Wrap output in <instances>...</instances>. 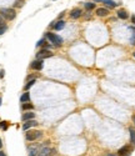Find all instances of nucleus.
<instances>
[{
  "label": "nucleus",
  "mask_w": 135,
  "mask_h": 156,
  "mask_svg": "<svg viewBox=\"0 0 135 156\" xmlns=\"http://www.w3.org/2000/svg\"><path fill=\"white\" fill-rule=\"evenodd\" d=\"M40 137H43V131H40V130H28L25 134V139L28 141H34Z\"/></svg>",
  "instance_id": "1"
},
{
  "label": "nucleus",
  "mask_w": 135,
  "mask_h": 156,
  "mask_svg": "<svg viewBox=\"0 0 135 156\" xmlns=\"http://www.w3.org/2000/svg\"><path fill=\"white\" fill-rule=\"evenodd\" d=\"M46 38L51 41V43L54 44L56 48H59L61 46V44H63V39L60 38L59 35H56V34H53V33H46Z\"/></svg>",
  "instance_id": "2"
},
{
  "label": "nucleus",
  "mask_w": 135,
  "mask_h": 156,
  "mask_svg": "<svg viewBox=\"0 0 135 156\" xmlns=\"http://www.w3.org/2000/svg\"><path fill=\"white\" fill-rule=\"evenodd\" d=\"M0 14L3 15V18L6 19V20H13L15 16H16V13H15L14 9H8V8L1 9L0 10Z\"/></svg>",
  "instance_id": "3"
},
{
  "label": "nucleus",
  "mask_w": 135,
  "mask_h": 156,
  "mask_svg": "<svg viewBox=\"0 0 135 156\" xmlns=\"http://www.w3.org/2000/svg\"><path fill=\"white\" fill-rule=\"evenodd\" d=\"M40 149H41L40 144H31L30 146H28V154L29 156H38Z\"/></svg>",
  "instance_id": "4"
},
{
  "label": "nucleus",
  "mask_w": 135,
  "mask_h": 156,
  "mask_svg": "<svg viewBox=\"0 0 135 156\" xmlns=\"http://www.w3.org/2000/svg\"><path fill=\"white\" fill-rule=\"evenodd\" d=\"M53 56V53L48 49H41L38 54H36V59L38 60H43V59H48V57Z\"/></svg>",
  "instance_id": "5"
},
{
  "label": "nucleus",
  "mask_w": 135,
  "mask_h": 156,
  "mask_svg": "<svg viewBox=\"0 0 135 156\" xmlns=\"http://www.w3.org/2000/svg\"><path fill=\"white\" fill-rule=\"evenodd\" d=\"M53 154H55V150L54 149H50L49 146H44V147L40 149L38 156H51Z\"/></svg>",
  "instance_id": "6"
},
{
  "label": "nucleus",
  "mask_w": 135,
  "mask_h": 156,
  "mask_svg": "<svg viewBox=\"0 0 135 156\" xmlns=\"http://www.w3.org/2000/svg\"><path fill=\"white\" fill-rule=\"evenodd\" d=\"M43 66H44V63H43V60H35V61H33L31 64H30V68L33 69V70H41L43 69Z\"/></svg>",
  "instance_id": "7"
},
{
  "label": "nucleus",
  "mask_w": 135,
  "mask_h": 156,
  "mask_svg": "<svg viewBox=\"0 0 135 156\" xmlns=\"http://www.w3.org/2000/svg\"><path fill=\"white\" fill-rule=\"evenodd\" d=\"M34 126H38V121H36V120H29V121H25V122H24V125H23V130H24V131H26V130L34 128Z\"/></svg>",
  "instance_id": "8"
},
{
  "label": "nucleus",
  "mask_w": 135,
  "mask_h": 156,
  "mask_svg": "<svg viewBox=\"0 0 135 156\" xmlns=\"http://www.w3.org/2000/svg\"><path fill=\"white\" fill-rule=\"evenodd\" d=\"M131 152V149L129 146H124L118 151V156H129Z\"/></svg>",
  "instance_id": "9"
},
{
  "label": "nucleus",
  "mask_w": 135,
  "mask_h": 156,
  "mask_svg": "<svg viewBox=\"0 0 135 156\" xmlns=\"http://www.w3.org/2000/svg\"><path fill=\"white\" fill-rule=\"evenodd\" d=\"M34 117H35V114L33 113V111H29V113H24L23 114L21 120L25 122V121H29V120H34Z\"/></svg>",
  "instance_id": "10"
},
{
  "label": "nucleus",
  "mask_w": 135,
  "mask_h": 156,
  "mask_svg": "<svg viewBox=\"0 0 135 156\" xmlns=\"http://www.w3.org/2000/svg\"><path fill=\"white\" fill-rule=\"evenodd\" d=\"M96 3H103V4H106L108 6H110V8H115L116 6V3L115 1H113V0H95Z\"/></svg>",
  "instance_id": "11"
},
{
  "label": "nucleus",
  "mask_w": 135,
  "mask_h": 156,
  "mask_svg": "<svg viewBox=\"0 0 135 156\" xmlns=\"http://www.w3.org/2000/svg\"><path fill=\"white\" fill-rule=\"evenodd\" d=\"M108 14H109V10L105 9V8H99V9H96V15H98V16H106Z\"/></svg>",
  "instance_id": "12"
},
{
  "label": "nucleus",
  "mask_w": 135,
  "mask_h": 156,
  "mask_svg": "<svg viewBox=\"0 0 135 156\" xmlns=\"http://www.w3.org/2000/svg\"><path fill=\"white\" fill-rule=\"evenodd\" d=\"M80 15H81V10H80V9H73V10L70 11V16H71L73 19H78Z\"/></svg>",
  "instance_id": "13"
},
{
  "label": "nucleus",
  "mask_w": 135,
  "mask_h": 156,
  "mask_svg": "<svg viewBox=\"0 0 135 156\" xmlns=\"http://www.w3.org/2000/svg\"><path fill=\"white\" fill-rule=\"evenodd\" d=\"M64 26H65V23H64L63 20H60V21H58L56 24H54V26H53V28L55 29V30H61Z\"/></svg>",
  "instance_id": "14"
},
{
  "label": "nucleus",
  "mask_w": 135,
  "mask_h": 156,
  "mask_svg": "<svg viewBox=\"0 0 135 156\" xmlns=\"http://www.w3.org/2000/svg\"><path fill=\"white\" fill-rule=\"evenodd\" d=\"M30 100V95H29V92H24L23 95H21V98H20V101L24 104V102H28Z\"/></svg>",
  "instance_id": "15"
},
{
  "label": "nucleus",
  "mask_w": 135,
  "mask_h": 156,
  "mask_svg": "<svg viewBox=\"0 0 135 156\" xmlns=\"http://www.w3.org/2000/svg\"><path fill=\"white\" fill-rule=\"evenodd\" d=\"M118 16H119L120 19H126L129 15H128V13L125 11V10H123V9H120V10H118Z\"/></svg>",
  "instance_id": "16"
},
{
  "label": "nucleus",
  "mask_w": 135,
  "mask_h": 156,
  "mask_svg": "<svg viewBox=\"0 0 135 156\" xmlns=\"http://www.w3.org/2000/svg\"><path fill=\"white\" fill-rule=\"evenodd\" d=\"M129 131H130V141H131L133 145H135V130L133 128H130Z\"/></svg>",
  "instance_id": "17"
},
{
  "label": "nucleus",
  "mask_w": 135,
  "mask_h": 156,
  "mask_svg": "<svg viewBox=\"0 0 135 156\" xmlns=\"http://www.w3.org/2000/svg\"><path fill=\"white\" fill-rule=\"evenodd\" d=\"M33 107H34V106H33L30 102H24V104H23V106H21V109H23V110H31Z\"/></svg>",
  "instance_id": "18"
},
{
  "label": "nucleus",
  "mask_w": 135,
  "mask_h": 156,
  "mask_svg": "<svg viewBox=\"0 0 135 156\" xmlns=\"http://www.w3.org/2000/svg\"><path fill=\"white\" fill-rule=\"evenodd\" d=\"M34 84H35V79H33V80H29V81L26 83V85L24 86V89H25V90H29V89L33 85H34Z\"/></svg>",
  "instance_id": "19"
},
{
  "label": "nucleus",
  "mask_w": 135,
  "mask_h": 156,
  "mask_svg": "<svg viewBox=\"0 0 135 156\" xmlns=\"http://www.w3.org/2000/svg\"><path fill=\"white\" fill-rule=\"evenodd\" d=\"M0 129L1 130H8V122L6 121H0Z\"/></svg>",
  "instance_id": "20"
},
{
  "label": "nucleus",
  "mask_w": 135,
  "mask_h": 156,
  "mask_svg": "<svg viewBox=\"0 0 135 156\" xmlns=\"http://www.w3.org/2000/svg\"><path fill=\"white\" fill-rule=\"evenodd\" d=\"M24 5V0H16L14 3V6H16V8H21Z\"/></svg>",
  "instance_id": "21"
},
{
  "label": "nucleus",
  "mask_w": 135,
  "mask_h": 156,
  "mask_svg": "<svg viewBox=\"0 0 135 156\" xmlns=\"http://www.w3.org/2000/svg\"><path fill=\"white\" fill-rule=\"evenodd\" d=\"M94 6H95V5H94L93 3H86V4H85V8H86L88 10H91V9H94Z\"/></svg>",
  "instance_id": "22"
},
{
  "label": "nucleus",
  "mask_w": 135,
  "mask_h": 156,
  "mask_svg": "<svg viewBox=\"0 0 135 156\" xmlns=\"http://www.w3.org/2000/svg\"><path fill=\"white\" fill-rule=\"evenodd\" d=\"M6 29H8L6 24H5V25H3V26H0V35H3V34L6 31Z\"/></svg>",
  "instance_id": "23"
},
{
  "label": "nucleus",
  "mask_w": 135,
  "mask_h": 156,
  "mask_svg": "<svg viewBox=\"0 0 135 156\" xmlns=\"http://www.w3.org/2000/svg\"><path fill=\"white\" fill-rule=\"evenodd\" d=\"M44 44H45V39L43 38V39H40V40L36 43V46H41V45H44Z\"/></svg>",
  "instance_id": "24"
},
{
  "label": "nucleus",
  "mask_w": 135,
  "mask_h": 156,
  "mask_svg": "<svg viewBox=\"0 0 135 156\" xmlns=\"http://www.w3.org/2000/svg\"><path fill=\"white\" fill-rule=\"evenodd\" d=\"M3 25H5V19L3 18V15L0 14V26H3Z\"/></svg>",
  "instance_id": "25"
},
{
  "label": "nucleus",
  "mask_w": 135,
  "mask_h": 156,
  "mask_svg": "<svg viewBox=\"0 0 135 156\" xmlns=\"http://www.w3.org/2000/svg\"><path fill=\"white\" fill-rule=\"evenodd\" d=\"M0 77H4V70H0Z\"/></svg>",
  "instance_id": "26"
},
{
  "label": "nucleus",
  "mask_w": 135,
  "mask_h": 156,
  "mask_svg": "<svg viewBox=\"0 0 135 156\" xmlns=\"http://www.w3.org/2000/svg\"><path fill=\"white\" fill-rule=\"evenodd\" d=\"M0 156H6V155H5V152H3V151H0Z\"/></svg>",
  "instance_id": "27"
},
{
  "label": "nucleus",
  "mask_w": 135,
  "mask_h": 156,
  "mask_svg": "<svg viewBox=\"0 0 135 156\" xmlns=\"http://www.w3.org/2000/svg\"><path fill=\"white\" fill-rule=\"evenodd\" d=\"M131 20H133V23L135 24V15H133V18H131Z\"/></svg>",
  "instance_id": "28"
},
{
  "label": "nucleus",
  "mask_w": 135,
  "mask_h": 156,
  "mask_svg": "<svg viewBox=\"0 0 135 156\" xmlns=\"http://www.w3.org/2000/svg\"><path fill=\"white\" fill-rule=\"evenodd\" d=\"M3 147V142H1V139H0V149Z\"/></svg>",
  "instance_id": "29"
},
{
  "label": "nucleus",
  "mask_w": 135,
  "mask_h": 156,
  "mask_svg": "<svg viewBox=\"0 0 135 156\" xmlns=\"http://www.w3.org/2000/svg\"><path fill=\"white\" fill-rule=\"evenodd\" d=\"M133 121H134V124H135V115L133 116Z\"/></svg>",
  "instance_id": "30"
},
{
  "label": "nucleus",
  "mask_w": 135,
  "mask_h": 156,
  "mask_svg": "<svg viewBox=\"0 0 135 156\" xmlns=\"http://www.w3.org/2000/svg\"><path fill=\"white\" fill-rule=\"evenodd\" d=\"M109 156H115V155H113V154H111V155H109Z\"/></svg>",
  "instance_id": "31"
},
{
  "label": "nucleus",
  "mask_w": 135,
  "mask_h": 156,
  "mask_svg": "<svg viewBox=\"0 0 135 156\" xmlns=\"http://www.w3.org/2000/svg\"><path fill=\"white\" fill-rule=\"evenodd\" d=\"M133 55H134V57H135V53H134V54H133Z\"/></svg>",
  "instance_id": "32"
},
{
  "label": "nucleus",
  "mask_w": 135,
  "mask_h": 156,
  "mask_svg": "<svg viewBox=\"0 0 135 156\" xmlns=\"http://www.w3.org/2000/svg\"><path fill=\"white\" fill-rule=\"evenodd\" d=\"M0 104H1V99H0Z\"/></svg>",
  "instance_id": "33"
}]
</instances>
